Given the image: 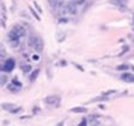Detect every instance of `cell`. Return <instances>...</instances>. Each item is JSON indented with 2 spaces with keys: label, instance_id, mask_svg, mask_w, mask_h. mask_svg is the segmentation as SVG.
Instances as JSON below:
<instances>
[{
  "label": "cell",
  "instance_id": "4",
  "mask_svg": "<svg viewBox=\"0 0 134 126\" xmlns=\"http://www.w3.org/2000/svg\"><path fill=\"white\" fill-rule=\"evenodd\" d=\"M7 37H9V41L10 43L12 44L13 47H16L17 44H18L19 40H20V37H19L18 35H17V32L15 31V30H11V31L7 34Z\"/></svg>",
  "mask_w": 134,
  "mask_h": 126
},
{
  "label": "cell",
  "instance_id": "14",
  "mask_svg": "<svg viewBox=\"0 0 134 126\" xmlns=\"http://www.w3.org/2000/svg\"><path fill=\"white\" fill-rule=\"evenodd\" d=\"M7 81H9V77L6 75H0V87H4L7 83Z\"/></svg>",
  "mask_w": 134,
  "mask_h": 126
},
{
  "label": "cell",
  "instance_id": "20",
  "mask_svg": "<svg viewBox=\"0 0 134 126\" xmlns=\"http://www.w3.org/2000/svg\"><path fill=\"white\" fill-rule=\"evenodd\" d=\"M12 83H13V84H15V85H16V87H18V88H22V83H20V82H18V81H17L16 78H15V79H13V81H12Z\"/></svg>",
  "mask_w": 134,
  "mask_h": 126
},
{
  "label": "cell",
  "instance_id": "19",
  "mask_svg": "<svg viewBox=\"0 0 134 126\" xmlns=\"http://www.w3.org/2000/svg\"><path fill=\"white\" fill-rule=\"evenodd\" d=\"M117 70H120V71H123V70H128V65H125V64H123V65H120V66H117Z\"/></svg>",
  "mask_w": 134,
  "mask_h": 126
},
{
  "label": "cell",
  "instance_id": "6",
  "mask_svg": "<svg viewBox=\"0 0 134 126\" xmlns=\"http://www.w3.org/2000/svg\"><path fill=\"white\" fill-rule=\"evenodd\" d=\"M12 30H15V31L17 32V35H18L19 37L22 38L25 36V34H26V31H25V28H23L22 25H19V24H16V25H13V28Z\"/></svg>",
  "mask_w": 134,
  "mask_h": 126
},
{
  "label": "cell",
  "instance_id": "16",
  "mask_svg": "<svg viewBox=\"0 0 134 126\" xmlns=\"http://www.w3.org/2000/svg\"><path fill=\"white\" fill-rule=\"evenodd\" d=\"M22 71L24 73H29L30 71H31V66H30L29 64H24V65L22 66Z\"/></svg>",
  "mask_w": 134,
  "mask_h": 126
},
{
  "label": "cell",
  "instance_id": "25",
  "mask_svg": "<svg viewBox=\"0 0 134 126\" xmlns=\"http://www.w3.org/2000/svg\"><path fill=\"white\" fill-rule=\"evenodd\" d=\"M32 59H34V60H38V59H40V57H38L37 54H35V55H32Z\"/></svg>",
  "mask_w": 134,
  "mask_h": 126
},
{
  "label": "cell",
  "instance_id": "22",
  "mask_svg": "<svg viewBox=\"0 0 134 126\" xmlns=\"http://www.w3.org/2000/svg\"><path fill=\"white\" fill-rule=\"evenodd\" d=\"M59 23H68V18H66V17H61L59 19Z\"/></svg>",
  "mask_w": 134,
  "mask_h": 126
},
{
  "label": "cell",
  "instance_id": "7",
  "mask_svg": "<svg viewBox=\"0 0 134 126\" xmlns=\"http://www.w3.org/2000/svg\"><path fill=\"white\" fill-rule=\"evenodd\" d=\"M48 4H49L54 10H59V9H62L64 1L62 0H48Z\"/></svg>",
  "mask_w": 134,
  "mask_h": 126
},
{
  "label": "cell",
  "instance_id": "5",
  "mask_svg": "<svg viewBox=\"0 0 134 126\" xmlns=\"http://www.w3.org/2000/svg\"><path fill=\"white\" fill-rule=\"evenodd\" d=\"M15 66H16V63H15V60H13V59H7L6 61L4 63L3 66H1V70L6 71V72H11V71L15 69Z\"/></svg>",
  "mask_w": 134,
  "mask_h": 126
},
{
  "label": "cell",
  "instance_id": "26",
  "mask_svg": "<svg viewBox=\"0 0 134 126\" xmlns=\"http://www.w3.org/2000/svg\"><path fill=\"white\" fill-rule=\"evenodd\" d=\"M35 6L37 7V10H38V11H40V12H42V10H41V7H40V6H38V5H37V3H35Z\"/></svg>",
  "mask_w": 134,
  "mask_h": 126
},
{
  "label": "cell",
  "instance_id": "28",
  "mask_svg": "<svg viewBox=\"0 0 134 126\" xmlns=\"http://www.w3.org/2000/svg\"><path fill=\"white\" fill-rule=\"evenodd\" d=\"M133 70H134V66H133Z\"/></svg>",
  "mask_w": 134,
  "mask_h": 126
},
{
  "label": "cell",
  "instance_id": "17",
  "mask_svg": "<svg viewBox=\"0 0 134 126\" xmlns=\"http://www.w3.org/2000/svg\"><path fill=\"white\" fill-rule=\"evenodd\" d=\"M85 1H86V0H73V3H74L77 6H78V5H84Z\"/></svg>",
  "mask_w": 134,
  "mask_h": 126
},
{
  "label": "cell",
  "instance_id": "2",
  "mask_svg": "<svg viewBox=\"0 0 134 126\" xmlns=\"http://www.w3.org/2000/svg\"><path fill=\"white\" fill-rule=\"evenodd\" d=\"M44 102L47 104H49V106H58L61 102V97L59 95H50V96L44 98Z\"/></svg>",
  "mask_w": 134,
  "mask_h": 126
},
{
  "label": "cell",
  "instance_id": "23",
  "mask_svg": "<svg viewBox=\"0 0 134 126\" xmlns=\"http://www.w3.org/2000/svg\"><path fill=\"white\" fill-rule=\"evenodd\" d=\"M115 90H109V91H107V92H104V94H103V95H104V96H108V95H111V94H115Z\"/></svg>",
  "mask_w": 134,
  "mask_h": 126
},
{
  "label": "cell",
  "instance_id": "1",
  "mask_svg": "<svg viewBox=\"0 0 134 126\" xmlns=\"http://www.w3.org/2000/svg\"><path fill=\"white\" fill-rule=\"evenodd\" d=\"M43 47H44L43 40H42L40 36H35L31 48H32V49H35L36 52H42V50H43Z\"/></svg>",
  "mask_w": 134,
  "mask_h": 126
},
{
  "label": "cell",
  "instance_id": "18",
  "mask_svg": "<svg viewBox=\"0 0 134 126\" xmlns=\"http://www.w3.org/2000/svg\"><path fill=\"white\" fill-rule=\"evenodd\" d=\"M20 110H22V108H20V107H16V108H13L10 113H11V114H16V113H19Z\"/></svg>",
  "mask_w": 134,
  "mask_h": 126
},
{
  "label": "cell",
  "instance_id": "3",
  "mask_svg": "<svg viewBox=\"0 0 134 126\" xmlns=\"http://www.w3.org/2000/svg\"><path fill=\"white\" fill-rule=\"evenodd\" d=\"M62 11L65 13H69V15H75V13L78 12V10H77V5H75L73 1L72 3H67L65 6L62 7Z\"/></svg>",
  "mask_w": 134,
  "mask_h": 126
},
{
  "label": "cell",
  "instance_id": "10",
  "mask_svg": "<svg viewBox=\"0 0 134 126\" xmlns=\"http://www.w3.org/2000/svg\"><path fill=\"white\" fill-rule=\"evenodd\" d=\"M1 21H3V25L5 26V22H6V6H5V4L1 5Z\"/></svg>",
  "mask_w": 134,
  "mask_h": 126
},
{
  "label": "cell",
  "instance_id": "12",
  "mask_svg": "<svg viewBox=\"0 0 134 126\" xmlns=\"http://www.w3.org/2000/svg\"><path fill=\"white\" fill-rule=\"evenodd\" d=\"M71 112H72V113H80V114H83V113H86L87 109H86V108H84V107H74V108H72V109H71Z\"/></svg>",
  "mask_w": 134,
  "mask_h": 126
},
{
  "label": "cell",
  "instance_id": "11",
  "mask_svg": "<svg viewBox=\"0 0 134 126\" xmlns=\"http://www.w3.org/2000/svg\"><path fill=\"white\" fill-rule=\"evenodd\" d=\"M38 75H40V70H35V71H32L30 77H29V81H30L31 83H34L35 81H36V78L38 77Z\"/></svg>",
  "mask_w": 134,
  "mask_h": 126
},
{
  "label": "cell",
  "instance_id": "27",
  "mask_svg": "<svg viewBox=\"0 0 134 126\" xmlns=\"http://www.w3.org/2000/svg\"><path fill=\"white\" fill-rule=\"evenodd\" d=\"M133 18H134V13H133ZM133 21H134V19H133Z\"/></svg>",
  "mask_w": 134,
  "mask_h": 126
},
{
  "label": "cell",
  "instance_id": "13",
  "mask_svg": "<svg viewBox=\"0 0 134 126\" xmlns=\"http://www.w3.org/2000/svg\"><path fill=\"white\" fill-rule=\"evenodd\" d=\"M16 107L17 106L15 103H3V108L5 110H7V112H11L13 108H16Z\"/></svg>",
  "mask_w": 134,
  "mask_h": 126
},
{
  "label": "cell",
  "instance_id": "8",
  "mask_svg": "<svg viewBox=\"0 0 134 126\" xmlns=\"http://www.w3.org/2000/svg\"><path fill=\"white\" fill-rule=\"evenodd\" d=\"M128 0H110V4L121 7V10H126V4Z\"/></svg>",
  "mask_w": 134,
  "mask_h": 126
},
{
  "label": "cell",
  "instance_id": "9",
  "mask_svg": "<svg viewBox=\"0 0 134 126\" xmlns=\"http://www.w3.org/2000/svg\"><path fill=\"white\" fill-rule=\"evenodd\" d=\"M121 79L125 81L127 83H133L134 82V75H131V73H123L121 76Z\"/></svg>",
  "mask_w": 134,
  "mask_h": 126
},
{
  "label": "cell",
  "instance_id": "21",
  "mask_svg": "<svg viewBox=\"0 0 134 126\" xmlns=\"http://www.w3.org/2000/svg\"><path fill=\"white\" fill-rule=\"evenodd\" d=\"M29 9H30V11H31V13H32V15H34V17H35V18H36V19H38V21H40V16H38V15H37V13H36V12H35V11H34V9H31V7H29Z\"/></svg>",
  "mask_w": 134,
  "mask_h": 126
},
{
  "label": "cell",
  "instance_id": "24",
  "mask_svg": "<svg viewBox=\"0 0 134 126\" xmlns=\"http://www.w3.org/2000/svg\"><path fill=\"white\" fill-rule=\"evenodd\" d=\"M86 124H87V121H86L85 119H83V120H81V123L79 124V125H80V126H84V125H86Z\"/></svg>",
  "mask_w": 134,
  "mask_h": 126
},
{
  "label": "cell",
  "instance_id": "15",
  "mask_svg": "<svg viewBox=\"0 0 134 126\" xmlns=\"http://www.w3.org/2000/svg\"><path fill=\"white\" fill-rule=\"evenodd\" d=\"M7 89H9L10 91H12V92H17L20 90V88H18V87H16V85L13 84V83H11V84L7 85Z\"/></svg>",
  "mask_w": 134,
  "mask_h": 126
}]
</instances>
